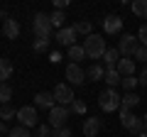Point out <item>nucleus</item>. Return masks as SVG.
I'll return each instance as SVG.
<instances>
[{"instance_id": "39448f33", "label": "nucleus", "mask_w": 147, "mask_h": 137, "mask_svg": "<svg viewBox=\"0 0 147 137\" xmlns=\"http://www.w3.org/2000/svg\"><path fill=\"white\" fill-rule=\"evenodd\" d=\"M137 49H140V39L135 34H123V39L118 42V52H120L123 59H132Z\"/></svg>"}, {"instance_id": "f03ea898", "label": "nucleus", "mask_w": 147, "mask_h": 137, "mask_svg": "<svg viewBox=\"0 0 147 137\" xmlns=\"http://www.w3.org/2000/svg\"><path fill=\"white\" fill-rule=\"evenodd\" d=\"M98 105L103 108L105 113L120 110V105H123V95L118 93L115 88H105V91H100V95H98Z\"/></svg>"}, {"instance_id": "0eeeda50", "label": "nucleus", "mask_w": 147, "mask_h": 137, "mask_svg": "<svg viewBox=\"0 0 147 137\" xmlns=\"http://www.w3.org/2000/svg\"><path fill=\"white\" fill-rule=\"evenodd\" d=\"M52 93H54V100H57V105H66V108H69L74 100H76V95H74V88H71L69 83H59L57 88L52 91Z\"/></svg>"}, {"instance_id": "ddd939ff", "label": "nucleus", "mask_w": 147, "mask_h": 137, "mask_svg": "<svg viewBox=\"0 0 147 137\" xmlns=\"http://www.w3.org/2000/svg\"><path fill=\"white\" fill-rule=\"evenodd\" d=\"M120 30H123V17L108 15V17L103 20V32H105V34H118Z\"/></svg>"}, {"instance_id": "473e14b6", "label": "nucleus", "mask_w": 147, "mask_h": 137, "mask_svg": "<svg viewBox=\"0 0 147 137\" xmlns=\"http://www.w3.org/2000/svg\"><path fill=\"white\" fill-rule=\"evenodd\" d=\"M132 59H140V61H147V47H142V44H140V49L135 52V56H132Z\"/></svg>"}, {"instance_id": "a878e982", "label": "nucleus", "mask_w": 147, "mask_h": 137, "mask_svg": "<svg viewBox=\"0 0 147 137\" xmlns=\"http://www.w3.org/2000/svg\"><path fill=\"white\" fill-rule=\"evenodd\" d=\"M49 20H52V27H59V30H61L64 20H66V17H64V10H54L52 15H49Z\"/></svg>"}, {"instance_id": "5701e85b", "label": "nucleus", "mask_w": 147, "mask_h": 137, "mask_svg": "<svg viewBox=\"0 0 147 137\" xmlns=\"http://www.w3.org/2000/svg\"><path fill=\"white\" fill-rule=\"evenodd\" d=\"M132 12L137 17H147V0H132Z\"/></svg>"}, {"instance_id": "9d476101", "label": "nucleus", "mask_w": 147, "mask_h": 137, "mask_svg": "<svg viewBox=\"0 0 147 137\" xmlns=\"http://www.w3.org/2000/svg\"><path fill=\"white\" fill-rule=\"evenodd\" d=\"M76 30H74V25L71 27H61V30L57 32V42L61 44V47H66V49H71V47H76Z\"/></svg>"}, {"instance_id": "cd10ccee", "label": "nucleus", "mask_w": 147, "mask_h": 137, "mask_svg": "<svg viewBox=\"0 0 147 137\" xmlns=\"http://www.w3.org/2000/svg\"><path fill=\"white\" fill-rule=\"evenodd\" d=\"M120 83H123V88H125V91H127V93H130V91H135V88H137V86H140V81H137V79H135V76H125V79H123V81H120Z\"/></svg>"}, {"instance_id": "2eb2a0df", "label": "nucleus", "mask_w": 147, "mask_h": 137, "mask_svg": "<svg viewBox=\"0 0 147 137\" xmlns=\"http://www.w3.org/2000/svg\"><path fill=\"white\" fill-rule=\"evenodd\" d=\"M115 68H118V74H120L123 79H125V76H132L135 74V59H120Z\"/></svg>"}, {"instance_id": "f257e3e1", "label": "nucleus", "mask_w": 147, "mask_h": 137, "mask_svg": "<svg viewBox=\"0 0 147 137\" xmlns=\"http://www.w3.org/2000/svg\"><path fill=\"white\" fill-rule=\"evenodd\" d=\"M84 52L88 59H103V54L108 52V47H105V39L100 37V34H91V37L84 39Z\"/></svg>"}, {"instance_id": "c85d7f7f", "label": "nucleus", "mask_w": 147, "mask_h": 137, "mask_svg": "<svg viewBox=\"0 0 147 137\" xmlns=\"http://www.w3.org/2000/svg\"><path fill=\"white\" fill-rule=\"evenodd\" d=\"M10 137H32V135H30V130H27V127L17 125V127H12V130H10Z\"/></svg>"}, {"instance_id": "dca6fc26", "label": "nucleus", "mask_w": 147, "mask_h": 137, "mask_svg": "<svg viewBox=\"0 0 147 137\" xmlns=\"http://www.w3.org/2000/svg\"><path fill=\"white\" fill-rule=\"evenodd\" d=\"M120 59H123V56H120L118 49H108V52L103 54V66H105V68H115Z\"/></svg>"}, {"instance_id": "9b49d317", "label": "nucleus", "mask_w": 147, "mask_h": 137, "mask_svg": "<svg viewBox=\"0 0 147 137\" xmlns=\"http://www.w3.org/2000/svg\"><path fill=\"white\" fill-rule=\"evenodd\" d=\"M3 34H5V39H17L20 37V22L3 15Z\"/></svg>"}, {"instance_id": "b1692460", "label": "nucleus", "mask_w": 147, "mask_h": 137, "mask_svg": "<svg viewBox=\"0 0 147 137\" xmlns=\"http://www.w3.org/2000/svg\"><path fill=\"white\" fill-rule=\"evenodd\" d=\"M0 118H3V122H7L10 118H17V110L7 103V105H0Z\"/></svg>"}, {"instance_id": "58836bf2", "label": "nucleus", "mask_w": 147, "mask_h": 137, "mask_svg": "<svg viewBox=\"0 0 147 137\" xmlns=\"http://www.w3.org/2000/svg\"><path fill=\"white\" fill-rule=\"evenodd\" d=\"M142 122H145V130H147V113H145V115H142Z\"/></svg>"}, {"instance_id": "4468645a", "label": "nucleus", "mask_w": 147, "mask_h": 137, "mask_svg": "<svg viewBox=\"0 0 147 137\" xmlns=\"http://www.w3.org/2000/svg\"><path fill=\"white\" fill-rule=\"evenodd\" d=\"M34 105H37V108H44V110H52V108L57 105V100H54V93H47V91L37 93V95H34Z\"/></svg>"}, {"instance_id": "6e6552de", "label": "nucleus", "mask_w": 147, "mask_h": 137, "mask_svg": "<svg viewBox=\"0 0 147 137\" xmlns=\"http://www.w3.org/2000/svg\"><path fill=\"white\" fill-rule=\"evenodd\" d=\"M17 120H20L22 127H34L37 125V108L34 105H22L20 110H17Z\"/></svg>"}, {"instance_id": "7ed1b4c3", "label": "nucleus", "mask_w": 147, "mask_h": 137, "mask_svg": "<svg viewBox=\"0 0 147 137\" xmlns=\"http://www.w3.org/2000/svg\"><path fill=\"white\" fill-rule=\"evenodd\" d=\"M120 122L125 130H130L132 135H142L145 132V122H142V118L132 115V110H127V108L120 105Z\"/></svg>"}, {"instance_id": "f704fd0d", "label": "nucleus", "mask_w": 147, "mask_h": 137, "mask_svg": "<svg viewBox=\"0 0 147 137\" xmlns=\"http://www.w3.org/2000/svg\"><path fill=\"white\" fill-rule=\"evenodd\" d=\"M137 81H140L142 86H147V66L142 68V74H140V79H137Z\"/></svg>"}, {"instance_id": "f3484780", "label": "nucleus", "mask_w": 147, "mask_h": 137, "mask_svg": "<svg viewBox=\"0 0 147 137\" xmlns=\"http://www.w3.org/2000/svg\"><path fill=\"white\" fill-rule=\"evenodd\" d=\"M12 71H15V68H12V61L3 56L0 59V83H7V79L12 76Z\"/></svg>"}, {"instance_id": "2f4dec72", "label": "nucleus", "mask_w": 147, "mask_h": 137, "mask_svg": "<svg viewBox=\"0 0 147 137\" xmlns=\"http://www.w3.org/2000/svg\"><path fill=\"white\" fill-rule=\"evenodd\" d=\"M37 137H54V132H52V127H49V125H42V127H39V132H37Z\"/></svg>"}, {"instance_id": "c756f323", "label": "nucleus", "mask_w": 147, "mask_h": 137, "mask_svg": "<svg viewBox=\"0 0 147 137\" xmlns=\"http://www.w3.org/2000/svg\"><path fill=\"white\" fill-rule=\"evenodd\" d=\"M47 47H49V39H44V37H37L34 44H32V49H34V52H44Z\"/></svg>"}, {"instance_id": "6ab92c4d", "label": "nucleus", "mask_w": 147, "mask_h": 137, "mask_svg": "<svg viewBox=\"0 0 147 137\" xmlns=\"http://www.w3.org/2000/svg\"><path fill=\"white\" fill-rule=\"evenodd\" d=\"M86 76H88V81H100L105 76V66H100V64H91L88 71H86Z\"/></svg>"}, {"instance_id": "a211bd4d", "label": "nucleus", "mask_w": 147, "mask_h": 137, "mask_svg": "<svg viewBox=\"0 0 147 137\" xmlns=\"http://www.w3.org/2000/svg\"><path fill=\"white\" fill-rule=\"evenodd\" d=\"M103 81L108 83V88H115V86H120L123 76L118 74V68H105V76H103Z\"/></svg>"}, {"instance_id": "1a4fd4ad", "label": "nucleus", "mask_w": 147, "mask_h": 137, "mask_svg": "<svg viewBox=\"0 0 147 137\" xmlns=\"http://www.w3.org/2000/svg\"><path fill=\"white\" fill-rule=\"evenodd\" d=\"M66 79H69L71 86H84V81H88V76H86V71L79 64H69L66 66Z\"/></svg>"}, {"instance_id": "c9c22d12", "label": "nucleus", "mask_w": 147, "mask_h": 137, "mask_svg": "<svg viewBox=\"0 0 147 137\" xmlns=\"http://www.w3.org/2000/svg\"><path fill=\"white\" fill-rule=\"evenodd\" d=\"M54 5H57V10H64L69 5V0H54Z\"/></svg>"}, {"instance_id": "423d86ee", "label": "nucleus", "mask_w": 147, "mask_h": 137, "mask_svg": "<svg viewBox=\"0 0 147 137\" xmlns=\"http://www.w3.org/2000/svg\"><path fill=\"white\" fill-rule=\"evenodd\" d=\"M69 115H71V110H69L66 105H54L52 110H49V127H52V130L66 127V120H69Z\"/></svg>"}, {"instance_id": "e433bc0d", "label": "nucleus", "mask_w": 147, "mask_h": 137, "mask_svg": "<svg viewBox=\"0 0 147 137\" xmlns=\"http://www.w3.org/2000/svg\"><path fill=\"white\" fill-rule=\"evenodd\" d=\"M49 61H52V64H59V61H61V54H59V52H54L52 56H49Z\"/></svg>"}, {"instance_id": "ea45409f", "label": "nucleus", "mask_w": 147, "mask_h": 137, "mask_svg": "<svg viewBox=\"0 0 147 137\" xmlns=\"http://www.w3.org/2000/svg\"><path fill=\"white\" fill-rule=\"evenodd\" d=\"M137 137H147V130H145V132H142V135H137Z\"/></svg>"}, {"instance_id": "aec40b11", "label": "nucleus", "mask_w": 147, "mask_h": 137, "mask_svg": "<svg viewBox=\"0 0 147 137\" xmlns=\"http://www.w3.org/2000/svg\"><path fill=\"white\" fill-rule=\"evenodd\" d=\"M66 56L71 59V64H79L81 59L86 56V52H84V44H76V47H71V49H66Z\"/></svg>"}, {"instance_id": "bb28decb", "label": "nucleus", "mask_w": 147, "mask_h": 137, "mask_svg": "<svg viewBox=\"0 0 147 137\" xmlns=\"http://www.w3.org/2000/svg\"><path fill=\"white\" fill-rule=\"evenodd\" d=\"M69 110H71V113H76V115H84V113L88 110V105H86L84 100H79V98H76V100L71 103V105H69Z\"/></svg>"}, {"instance_id": "20e7f679", "label": "nucleus", "mask_w": 147, "mask_h": 137, "mask_svg": "<svg viewBox=\"0 0 147 137\" xmlns=\"http://www.w3.org/2000/svg\"><path fill=\"white\" fill-rule=\"evenodd\" d=\"M32 30H34V37H44L49 39V34H52V20H49V15H44V12H37L34 20H32Z\"/></svg>"}, {"instance_id": "72a5a7b5", "label": "nucleus", "mask_w": 147, "mask_h": 137, "mask_svg": "<svg viewBox=\"0 0 147 137\" xmlns=\"http://www.w3.org/2000/svg\"><path fill=\"white\" fill-rule=\"evenodd\" d=\"M54 137H71V130L69 127H59V130H54Z\"/></svg>"}, {"instance_id": "4c0bfd02", "label": "nucleus", "mask_w": 147, "mask_h": 137, "mask_svg": "<svg viewBox=\"0 0 147 137\" xmlns=\"http://www.w3.org/2000/svg\"><path fill=\"white\" fill-rule=\"evenodd\" d=\"M0 135H10V127H7L5 122H0Z\"/></svg>"}, {"instance_id": "393cba45", "label": "nucleus", "mask_w": 147, "mask_h": 137, "mask_svg": "<svg viewBox=\"0 0 147 137\" xmlns=\"http://www.w3.org/2000/svg\"><path fill=\"white\" fill-rule=\"evenodd\" d=\"M10 98H12V88L7 83H0V103L3 105H7L10 103Z\"/></svg>"}, {"instance_id": "f8f14e48", "label": "nucleus", "mask_w": 147, "mask_h": 137, "mask_svg": "<svg viewBox=\"0 0 147 137\" xmlns=\"http://www.w3.org/2000/svg\"><path fill=\"white\" fill-rule=\"evenodd\" d=\"M100 127H103L100 118H86L84 120V137H98Z\"/></svg>"}, {"instance_id": "7c9ffc66", "label": "nucleus", "mask_w": 147, "mask_h": 137, "mask_svg": "<svg viewBox=\"0 0 147 137\" xmlns=\"http://www.w3.org/2000/svg\"><path fill=\"white\" fill-rule=\"evenodd\" d=\"M137 39L142 42V47H147V25L140 27V32H137Z\"/></svg>"}, {"instance_id": "4be33fe9", "label": "nucleus", "mask_w": 147, "mask_h": 137, "mask_svg": "<svg viewBox=\"0 0 147 137\" xmlns=\"http://www.w3.org/2000/svg\"><path fill=\"white\" fill-rule=\"evenodd\" d=\"M74 30H76V34H84V37H91V34H93V27H91V22H86V20H81V22H76V25H74Z\"/></svg>"}, {"instance_id": "412c9836", "label": "nucleus", "mask_w": 147, "mask_h": 137, "mask_svg": "<svg viewBox=\"0 0 147 137\" xmlns=\"http://www.w3.org/2000/svg\"><path fill=\"white\" fill-rule=\"evenodd\" d=\"M135 105H140V95H137L135 91H130V93H125V95H123V108L132 110Z\"/></svg>"}]
</instances>
